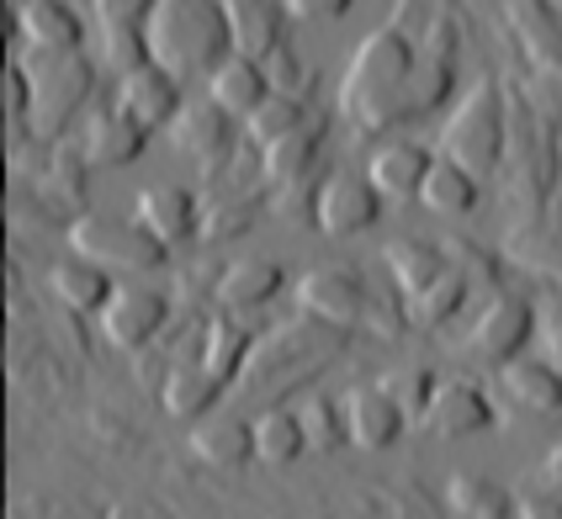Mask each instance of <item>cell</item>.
Returning <instances> with one entry per match:
<instances>
[{"label": "cell", "mask_w": 562, "mask_h": 519, "mask_svg": "<svg viewBox=\"0 0 562 519\" xmlns=\"http://www.w3.org/2000/svg\"><path fill=\"white\" fill-rule=\"evenodd\" d=\"M414 64H419V43L404 27L367 32L340 86L345 123L361 127V133H393L398 123H408L414 117V106H408Z\"/></svg>", "instance_id": "6da1fadb"}, {"label": "cell", "mask_w": 562, "mask_h": 519, "mask_svg": "<svg viewBox=\"0 0 562 519\" xmlns=\"http://www.w3.org/2000/svg\"><path fill=\"white\" fill-rule=\"evenodd\" d=\"M144 37H149V59L176 80H207L223 59H234L223 0H159Z\"/></svg>", "instance_id": "7a4b0ae2"}, {"label": "cell", "mask_w": 562, "mask_h": 519, "mask_svg": "<svg viewBox=\"0 0 562 519\" xmlns=\"http://www.w3.org/2000/svg\"><path fill=\"white\" fill-rule=\"evenodd\" d=\"M504 149H509V112H504V91L499 80H477L457 112L440 127V154L468 165L477 181H488L504 165Z\"/></svg>", "instance_id": "3957f363"}, {"label": "cell", "mask_w": 562, "mask_h": 519, "mask_svg": "<svg viewBox=\"0 0 562 519\" xmlns=\"http://www.w3.org/2000/svg\"><path fill=\"white\" fill-rule=\"evenodd\" d=\"M27 75H32V127L59 138L69 127L86 123V101L95 91V59L86 54H32L27 59Z\"/></svg>", "instance_id": "277c9868"}, {"label": "cell", "mask_w": 562, "mask_h": 519, "mask_svg": "<svg viewBox=\"0 0 562 519\" xmlns=\"http://www.w3.org/2000/svg\"><path fill=\"white\" fill-rule=\"evenodd\" d=\"M69 255H86L101 271H159L170 249L138 217H101L86 213L69 223Z\"/></svg>", "instance_id": "5b68a950"}, {"label": "cell", "mask_w": 562, "mask_h": 519, "mask_svg": "<svg viewBox=\"0 0 562 519\" xmlns=\"http://www.w3.org/2000/svg\"><path fill=\"white\" fill-rule=\"evenodd\" d=\"M165 324H170V297H165L159 286H144V281H123L117 297L101 313V335H106L112 350H123V356L149 350V345L165 335Z\"/></svg>", "instance_id": "8992f818"}, {"label": "cell", "mask_w": 562, "mask_h": 519, "mask_svg": "<svg viewBox=\"0 0 562 519\" xmlns=\"http://www.w3.org/2000/svg\"><path fill=\"white\" fill-rule=\"evenodd\" d=\"M387 207V196L372 185V176H329V181L313 191V228L329 234V239H356L376 228V217Z\"/></svg>", "instance_id": "52a82bcc"}, {"label": "cell", "mask_w": 562, "mask_h": 519, "mask_svg": "<svg viewBox=\"0 0 562 519\" xmlns=\"http://www.w3.org/2000/svg\"><path fill=\"white\" fill-rule=\"evenodd\" d=\"M531 339H536V303L515 297V292H494V297L483 303V313H477L468 345H472L477 361L509 366L515 356H526Z\"/></svg>", "instance_id": "ba28073f"}, {"label": "cell", "mask_w": 562, "mask_h": 519, "mask_svg": "<svg viewBox=\"0 0 562 519\" xmlns=\"http://www.w3.org/2000/svg\"><path fill=\"white\" fill-rule=\"evenodd\" d=\"M149 127L138 123V117H127L123 106L112 101V106H95L86 112V123L75 127V154L91 165V170H117V165H133L138 154L149 149Z\"/></svg>", "instance_id": "9c48e42d"}, {"label": "cell", "mask_w": 562, "mask_h": 519, "mask_svg": "<svg viewBox=\"0 0 562 519\" xmlns=\"http://www.w3.org/2000/svg\"><path fill=\"white\" fill-rule=\"evenodd\" d=\"M297 303L308 307L313 324H329V329H356L372 313L367 281L356 271H340V266H318V271L303 275L297 281Z\"/></svg>", "instance_id": "30bf717a"}, {"label": "cell", "mask_w": 562, "mask_h": 519, "mask_svg": "<svg viewBox=\"0 0 562 519\" xmlns=\"http://www.w3.org/2000/svg\"><path fill=\"white\" fill-rule=\"evenodd\" d=\"M239 117H228L218 101H187V112L170 127V144L196 159L202 170H223L234 154H239Z\"/></svg>", "instance_id": "8fae6325"}, {"label": "cell", "mask_w": 562, "mask_h": 519, "mask_svg": "<svg viewBox=\"0 0 562 519\" xmlns=\"http://www.w3.org/2000/svg\"><path fill=\"white\" fill-rule=\"evenodd\" d=\"M117 106H123L127 117H138L149 133L176 127V117L187 112V80H176L159 64H144V69H133V75L117 80Z\"/></svg>", "instance_id": "7c38bea8"}, {"label": "cell", "mask_w": 562, "mask_h": 519, "mask_svg": "<svg viewBox=\"0 0 562 519\" xmlns=\"http://www.w3.org/2000/svg\"><path fill=\"white\" fill-rule=\"evenodd\" d=\"M494 425V403L488 393L468 382V376H440L436 397H430V414H425V429H436L440 440H472Z\"/></svg>", "instance_id": "4fadbf2b"}, {"label": "cell", "mask_w": 562, "mask_h": 519, "mask_svg": "<svg viewBox=\"0 0 562 519\" xmlns=\"http://www.w3.org/2000/svg\"><path fill=\"white\" fill-rule=\"evenodd\" d=\"M436 159H440V149L408 144V138H387V144L367 159V176H372V185L387 202H419V191L430 181Z\"/></svg>", "instance_id": "5bb4252c"}, {"label": "cell", "mask_w": 562, "mask_h": 519, "mask_svg": "<svg viewBox=\"0 0 562 519\" xmlns=\"http://www.w3.org/2000/svg\"><path fill=\"white\" fill-rule=\"evenodd\" d=\"M340 403H345V429H350V445H361V451H393V445L404 440L408 414L387 393H382L376 382H372V387H350Z\"/></svg>", "instance_id": "9a60e30c"}, {"label": "cell", "mask_w": 562, "mask_h": 519, "mask_svg": "<svg viewBox=\"0 0 562 519\" xmlns=\"http://www.w3.org/2000/svg\"><path fill=\"white\" fill-rule=\"evenodd\" d=\"M16 43L27 54H80L86 16L69 0H32L27 11H16Z\"/></svg>", "instance_id": "2e32d148"}, {"label": "cell", "mask_w": 562, "mask_h": 519, "mask_svg": "<svg viewBox=\"0 0 562 519\" xmlns=\"http://www.w3.org/2000/svg\"><path fill=\"white\" fill-rule=\"evenodd\" d=\"M228 5V32H234V54L239 59H271L277 48H286V0H223Z\"/></svg>", "instance_id": "e0dca14e"}, {"label": "cell", "mask_w": 562, "mask_h": 519, "mask_svg": "<svg viewBox=\"0 0 562 519\" xmlns=\"http://www.w3.org/2000/svg\"><path fill=\"white\" fill-rule=\"evenodd\" d=\"M133 217H138L165 249L187 245V239L202 234V207H196V196H191L187 185H144L138 202H133Z\"/></svg>", "instance_id": "ac0fdd59"}, {"label": "cell", "mask_w": 562, "mask_h": 519, "mask_svg": "<svg viewBox=\"0 0 562 519\" xmlns=\"http://www.w3.org/2000/svg\"><path fill=\"white\" fill-rule=\"evenodd\" d=\"M223 393H228V382H218L202 361H176L165 371V382H159V408L170 419H181V425H202V419L218 414Z\"/></svg>", "instance_id": "d6986e66"}, {"label": "cell", "mask_w": 562, "mask_h": 519, "mask_svg": "<svg viewBox=\"0 0 562 519\" xmlns=\"http://www.w3.org/2000/svg\"><path fill=\"white\" fill-rule=\"evenodd\" d=\"M281 286H286V271H281V260H239V266H228L218 275V286H213V297H218L223 313H234V318H250V313H266V307L281 297Z\"/></svg>", "instance_id": "ffe728a7"}, {"label": "cell", "mask_w": 562, "mask_h": 519, "mask_svg": "<svg viewBox=\"0 0 562 519\" xmlns=\"http://www.w3.org/2000/svg\"><path fill=\"white\" fill-rule=\"evenodd\" d=\"M318 159H324V123L308 117L297 133H286V138H277V144H266V149H260V170H266V181L271 185L292 191V185L313 181Z\"/></svg>", "instance_id": "44dd1931"}, {"label": "cell", "mask_w": 562, "mask_h": 519, "mask_svg": "<svg viewBox=\"0 0 562 519\" xmlns=\"http://www.w3.org/2000/svg\"><path fill=\"white\" fill-rule=\"evenodd\" d=\"M191 456L213 472H239L255 461V425L234 414H213L202 425H191Z\"/></svg>", "instance_id": "7402d4cb"}, {"label": "cell", "mask_w": 562, "mask_h": 519, "mask_svg": "<svg viewBox=\"0 0 562 519\" xmlns=\"http://www.w3.org/2000/svg\"><path fill=\"white\" fill-rule=\"evenodd\" d=\"M499 387L526 414H558L562 408V366H552L547 356H515L509 366H499Z\"/></svg>", "instance_id": "603a6c76"}, {"label": "cell", "mask_w": 562, "mask_h": 519, "mask_svg": "<svg viewBox=\"0 0 562 519\" xmlns=\"http://www.w3.org/2000/svg\"><path fill=\"white\" fill-rule=\"evenodd\" d=\"M48 286H54V297H59L69 313H106V303L117 297V281H112V271H101L95 260H86V255H64L59 266L48 271Z\"/></svg>", "instance_id": "cb8c5ba5"}, {"label": "cell", "mask_w": 562, "mask_h": 519, "mask_svg": "<svg viewBox=\"0 0 562 519\" xmlns=\"http://www.w3.org/2000/svg\"><path fill=\"white\" fill-rule=\"evenodd\" d=\"M266 95H271V80H266V64L260 59H239V54H234V59H223L218 69L207 75V101H218L223 112L239 117V123L250 117Z\"/></svg>", "instance_id": "d4e9b609"}, {"label": "cell", "mask_w": 562, "mask_h": 519, "mask_svg": "<svg viewBox=\"0 0 562 519\" xmlns=\"http://www.w3.org/2000/svg\"><path fill=\"white\" fill-rule=\"evenodd\" d=\"M250 356H255V335L245 329V318L218 313V318L202 329V350H196V361L213 371L218 382H239V376L250 371Z\"/></svg>", "instance_id": "484cf974"}, {"label": "cell", "mask_w": 562, "mask_h": 519, "mask_svg": "<svg viewBox=\"0 0 562 519\" xmlns=\"http://www.w3.org/2000/svg\"><path fill=\"white\" fill-rule=\"evenodd\" d=\"M462 307H468V275L451 266V271L436 275L425 292H408L404 297V324L408 329H446Z\"/></svg>", "instance_id": "4316f807"}, {"label": "cell", "mask_w": 562, "mask_h": 519, "mask_svg": "<svg viewBox=\"0 0 562 519\" xmlns=\"http://www.w3.org/2000/svg\"><path fill=\"white\" fill-rule=\"evenodd\" d=\"M477 196H483V181L472 176L468 165L446 159V154L436 159L430 181H425V191H419V202H425L436 217H468L472 207H477Z\"/></svg>", "instance_id": "83f0119b"}, {"label": "cell", "mask_w": 562, "mask_h": 519, "mask_svg": "<svg viewBox=\"0 0 562 519\" xmlns=\"http://www.w3.org/2000/svg\"><path fill=\"white\" fill-rule=\"evenodd\" d=\"M382 266L393 275V286L398 292H425L436 275L451 271V260H446V249L440 245H425V239H393V245L382 249Z\"/></svg>", "instance_id": "f1b7e54d"}, {"label": "cell", "mask_w": 562, "mask_h": 519, "mask_svg": "<svg viewBox=\"0 0 562 519\" xmlns=\"http://www.w3.org/2000/svg\"><path fill=\"white\" fill-rule=\"evenodd\" d=\"M308 451V435H303V419H297V408H266L260 419H255V461H266V466H292V461Z\"/></svg>", "instance_id": "f546056e"}, {"label": "cell", "mask_w": 562, "mask_h": 519, "mask_svg": "<svg viewBox=\"0 0 562 519\" xmlns=\"http://www.w3.org/2000/svg\"><path fill=\"white\" fill-rule=\"evenodd\" d=\"M451 86H457V64H451V48L440 43V48H419V64H414V91H408V106H414V117H430L436 106L451 101Z\"/></svg>", "instance_id": "4dcf8cb0"}, {"label": "cell", "mask_w": 562, "mask_h": 519, "mask_svg": "<svg viewBox=\"0 0 562 519\" xmlns=\"http://www.w3.org/2000/svg\"><path fill=\"white\" fill-rule=\"evenodd\" d=\"M446 504H451V515L457 519H515L520 515V504H515L494 477H468V472H462V477H451Z\"/></svg>", "instance_id": "1f68e13d"}, {"label": "cell", "mask_w": 562, "mask_h": 519, "mask_svg": "<svg viewBox=\"0 0 562 519\" xmlns=\"http://www.w3.org/2000/svg\"><path fill=\"white\" fill-rule=\"evenodd\" d=\"M376 387H382V393L404 408L408 425H414V419L425 425V414H430V397H436L440 376H436V371H425V366H393V371H382V382H376Z\"/></svg>", "instance_id": "d6a6232c"}, {"label": "cell", "mask_w": 562, "mask_h": 519, "mask_svg": "<svg viewBox=\"0 0 562 519\" xmlns=\"http://www.w3.org/2000/svg\"><path fill=\"white\" fill-rule=\"evenodd\" d=\"M297 419H303V435H308V451H340V445H350L345 403H335V397H318V393L303 397Z\"/></svg>", "instance_id": "836d02e7"}, {"label": "cell", "mask_w": 562, "mask_h": 519, "mask_svg": "<svg viewBox=\"0 0 562 519\" xmlns=\"http://www.w3.org/2000/svg\"><path fill=\"white\" fill-rule=\"evenodd\" d=\"M303 123H308V101H292V95H266L250 117H245V133H250L255 144L266 149V144H277V138H286V133H297Z\"/></svg>", "instance_id": "e575fe53"}, {"label": "cell", "mask_w": 562, "mask_h": 519, "mask_svg": "<svg viewBox=\"0 0 562 519\" xmlns=\"http://www.w3.org/2000/svg\"><path fill=\"white\" fill-rule=\"evenodd\" d=\"M32 106H37V95H32V75H27V59H22V43H16V54L5 64V123H11V149L27 144Z\"/></svg>", "instance_id": "d590c367"}, {"label": "cell", "mask_w": 562, "mask_h": 519, "mask_svg": "<svg viewBox=\"0 0 562 519\" xmlns=\"http://www.w3.org/2000/svg\"><path fill=\"white\" fill-rule=\"evenodd\" d=\"M520 95H526V106H531L536 123L558 127L562 123V59L531 64V69H526V86H520Z\"/></svg>", "instance_id": "8d00e7d4"}, {"label": "cell", "mask_w": 562, "mask_h": 519, "mask_svg": "<svg viewBox=\"0 0 562 519\" xmlns=\"http://www.w3.org/2000/svg\"><path fill=\"white\" fill-rule=\"evenodd\" d=\"M266 80H271V95H292V101H308L313 91V64L286 43V48H277L271 59H266Z\"/></svg>", "instance_id": "74e56055"}, {"label": "cell", "mask_w": 562, "mask_h": 519, "mask_svg": "<svg viewBox=\"0 0 562 519\" xmlns=\"http://www.w3.org/2000/svg\"><path fill=\"white\" fill-rule=\"evenodd\" d=\"M159 0H91L95 27L101 32H144Z\"/></svg>", "instance_id": "f35d334b"}, {"label": "cell", "mask_w": 562, "mask_h": 519, "mask_svg": "<svg viewBox=\"0 0 562 519\" xmlns=\"http://www.w3.org/2000/svg\"><path fill=\"white\" fill-rule=\"evenodd\" d=\"M536 345H541V356L562 366V303H536Z\"/></svg>", "instance_id": "ab89813d"}, {"label": "cell", "mask_w": 562, "mask_h": 519, "mask_svg": "<svg viewBox=\"0 0 562 519\" xmlns=\"http://www.w3.org/2000/svg\"><path fill=\"white\" fill-rule=\"evenodd\" d=\"M350 5H356V0H286V11H292L297 22H335Z\"/></svg>", "instance_id": "60d3db41"}, {"label": "cell", "mask_w": 562, "mask_h": 519, "mask_svg": "<svg viewBox=\"0 0 562 519\" xmlns=\"http://www.w3.org/2000/svg\"><path fill=\"white\" fill-rule=\"evenodd\" d=\"M515 519H562V493H531V498H520V515Z\"/></svg>", "instance_id": "b9f144b4"}, {"label": "cell", "mask_w": 562, "mask_h": 519, "mask_svg": "<svg viewBox=\"0 0 562 519\" xmlns=\"http://www.w3.org/2000/svg\"><path fill=\"white\" fill-rule=\"evenodd\" d=\"M547 477H552V488L562 493V451H552V456H547Z\"/></svg>", "instance_id": "7bdbcfd3"}, {"label": "cell", "mask_w": 562, "mask_h": 519, "mask_svg": "<svg viewBox=\"0 0 562 519\" xmlns=\"http://www.w3.org/2000/svg\"><path fill=\"white\" fill-rule=\"evenodd\" d=\"M552 11H558V22H562V0H552Z\"/></svg>", "instance_id": "ee69618b"}]
</instances>
